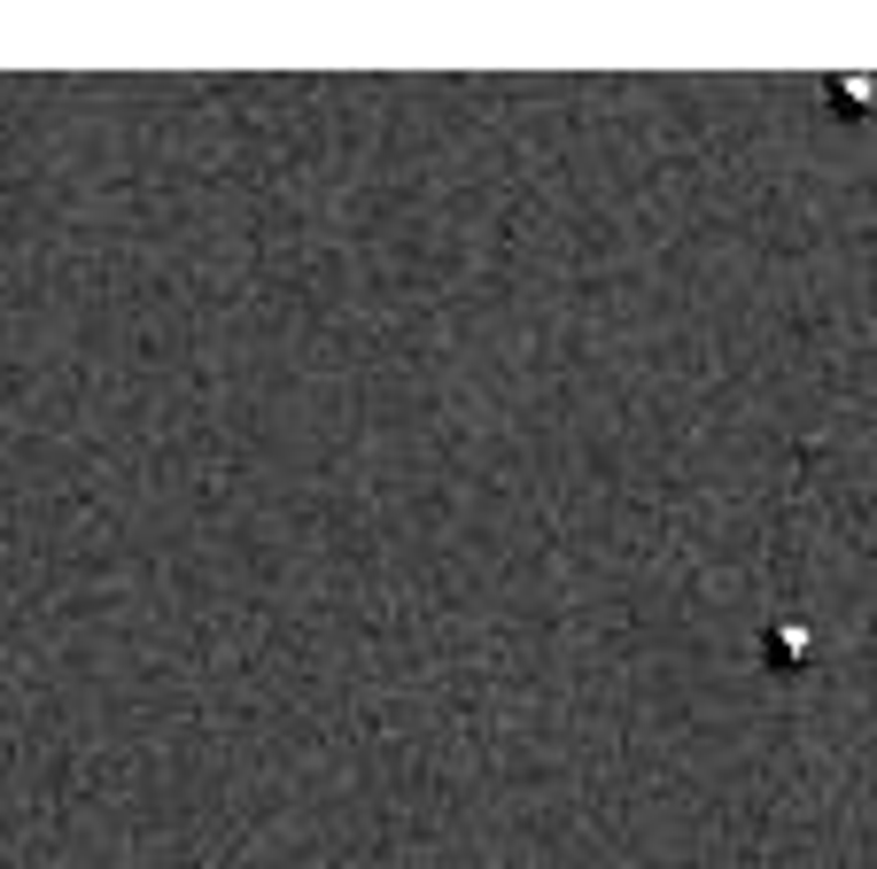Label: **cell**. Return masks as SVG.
Masks as SVG:
<instances>
[{"label": "cell", "mask_w": 877, "mask_h": 869, "mask_svg": "<svg viewBox=\"0 0 877 869\" xmlns=\"http://www.w3.org/2000/svg\"><path fill=\"white\" fill-rule=\"evenodd\" d=\"M769 660H776V668H784V660L800 668V660H808V629H800V622H776V629H769Z\"/></svg>", "instance_id": "6da1fadb"}]
</instances>
